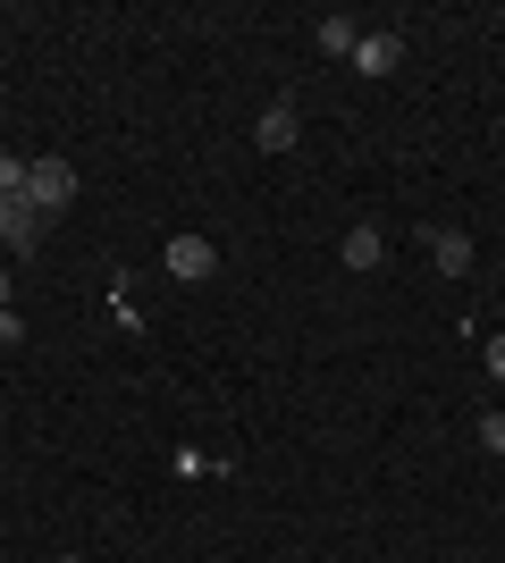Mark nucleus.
Wrapping results in <instances>:
<instances>
[{"label":"nucleus","mask_w":505,"mask_h":563,"mask_svg":"<svg viewBox=\"0 0 505 563\" xmlns=\"http://www.w3.org/2000/svg\"><path fill=\"white\" fill-rule=\"evenodd\" d=\"M354 43H362L354 18H320V51H345V59H354Z\"/></svg>","instance_id":"nucleus-8"},{"label":"nucleus","mask_w":505,"mask_h":563,"mask_svg":"<svg viewBox=\"0 0 505 563\" xmlns=\"http://www.w3.org/2000/svg\"><path fill=\"white\" fill-rule=\"evenodd\" d=\"M481 446H488V454L505 463V412H488V421H481Z\"/></svg>","instance_id":"nucleus-10"},{"label":"nucleus","mask_w":505,"mask_h":563,"mask_svg":"<svg viewBox=\"0 0 505 563\" xmlns=\"http://www.w3.org/2000/svg\"><path fill=\"white\" fill-rule=\"evenodd\" d=\"M0 311H9V269H0Z\"/></svg>","instance_id":"nucleus-13"},{"label":"nucleus","mask_w":505,"mask_h":563,"mask_svg":"<svg viewBox=\"0 0 505 563\" xmlns=\"http://www.w3.org/2000/svg\"><path fill=\"white\" fill-rule=\"evenodd\" d=\"M0 244H9V253H34V244H43V211H34V202H25V194H0Z\"/></svg>","instance_id":"nucleus-3"},{"label":"nucleus","mask_w":505,"mask_h":563,"mask_svg":"<svg viewBox=\"0 0 505 563\" xmlns=\"http://www.w3.org/2000/svg\"><path fill=\"white\" fill-rule=\"evenodd\" d=\"M202 471H228V454H202V446H177V479H202Z\"/></svg>","instance_id":"nucleus-9"},{"label":"nucleus","mask_w":505,"mask_h":563,"mask_svg":"<svg viewBox=\"0 0 505 563\" xmlns=\"http://www.w3.org/2000/svg\"><path fill=\"white\" fill-rule=\"evenodd\" d=\"M253 143H262V152H295V101H278V110L262 118V135H253Z\"/></svg>","instance_id":"nucleus-7"},{"label":"nucleus","mask_w":505,"mask_h":563,"mask_svg":"<svg viewBox=\"0 0 505 563\" xmlns=\"http://www.w3.org/2000/svg\"><path fill=\"white\" fill-rule=\"evenodd\" d=\"M168 278H177V286H202V278H219V244H211V235H168Z\"/></svg>","instance_id":"nucleus-1"},{"label":"nucleus","mask_w":505,"mask_h":563,"mask_svg":"<svg viewBox=\"0 0 505 563\" xmlns=\"http://www.w3.org/2000/svg\"><path fill=\"white\" fill-rule=\"evenodd\" d=\"M380 261H387V235L380 228H354V235H345V269H380Z\"/></svg>","instance_id":"nucleus-6"},{"label":"nucleus","mask_w":505,"mask_h":563,"mask_svg":"<svg viewBox=\"0 0 505 563\" xmlns=\"http://www.w3.org/2000/svg\"><path fill=\"white\" fill-rule=\"evenodd\" d=\"M396 59H405V43H396V34H362V43H354V68H362V76H396Z\"/></svg>","instance_id":"nucleus-4"},{"label":"nucleus","mask_w":505,"mask_h":563,"mask_svg":"<svg viewBox=\"0 0 505 563\" xmlns=\"http://www.w3.org/2000/svg\"><path fill=\"white\" fill-rule=\"evenodd\" d=\"M430 261L447 269V278H463V269H472V235L463 228H430Z\"/></svg>","instance_id":"nucleus-5"},{"label":"nucleus","mask_w":505,"mask_h":563,"mask_svg":"<svg viewBox=\"0 0 505 563\" xmlns=\"http://www.w3.org/2000/svg\"><path fill=\"white\" fill-rule=\"evenodd\" d=\"M9 345H25V320H18V311H0V353H9Z\"/></svg>","instance_id":"nucleus-11"},{"label":"nucleus","mask_w":505,"mask_h":563,"mask_svg":"<svg viewBox=\"0 0 505 563\" xmlns=\"http://www.w3.org/2000/svg\"><path fill=\"white\" fill-rule=\"evenodd\" d=\"M25 202H34V211H68L76 202V168L68 161H25Z\"/></svg>","instance_id":"nucleus-2"},{"label":"nucleus","mask_w":505,"mask_h":563,"mask_svg":"<svg viewBox=\"0 0 505 563\" xmlns=\"http://www.w3.org/2000/svg\"><path fill=\"white\" fill-rule=\"evenodd\" d=\"M488 378L505 387V336H488Z\"/></svg>","instance_id":"nucleus-12"}]
</instances>
